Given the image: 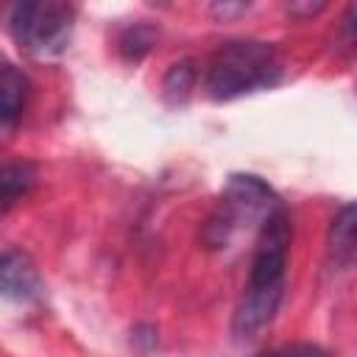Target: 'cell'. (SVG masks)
<instances>
[{
  "label": "cell",
  "mask_w": 357,
  "mask_h": 357,
  "mask_svg": "<svg viewBox=\"0 0 357 357\" xmlns=\"http://www.w3.org/2000/svg\"><path fill=\"white\" fill-rule=\"evenodd\" d=\"M151 42H153V31H148V28H142V25H134V28H128L126 36L120 39V47H123L126 56L139 59V56L151 47Z\"/></svg>",
  "instance_id": "cell-10"
},
{
  "label": "cell",
  "mask_w": 357,
  "mask_h": 357,
  "mask_svg": "<svg viewBox=\"0 0 357 357\" xmlns=\"http://www.w3.org/2000/svg\"><path fill=\"white\" fill-rule=\"evenodd\" d=\"M324 8V3H312V6H287V14H293V17H298V14H315V11H321Z\"/></svg>",
  "instance_id": "cell-13"
},
{
  "label": "cell",
  "mask_w": 357,
  "mask_h": 357,
  "mask_svg": "<svg viewBox=\"0 0 357 357\" xmlns=\"http://www.w3.org/2000/svg\"><path fill=\"white\" fill-rule=\"evenodd\" d=\"M0 284H3V293L17 301H31L42 293V279H39L36 265L22 251H14V248L3 251Z\"/></svg>",
  "instance_id": "cell-5"
},
{
  "label": "cell",
  "mask_w": 357,
  "mask_h": 357,
  "mask_svg": "<svg viewBox=\"0 0 357 357\" xmlns=\"http://www.w3.org/2000/svg\"><path fill=\"white\" fill-rule=\"evenodd\" d=\"M282 81V59L273 45L259 39H231L223 42L209 64L204 89L212 100H234L259 89H271Z\"/></svg>",
  "instance_id": "cell-2"
},
{
  "label": "cell",
  "mask_w": 357,
  "mask_h": 357,
  "mask_svg": "<svg viewBox=\"0 0 357 357\" xmlns=\"http://www.w3.org/2000/svg\"><path fill=\"white\" fill-rule=\"evenodd\" d=\"M25 98H28V78L14 64H3V73H0V120H3L6 134L20 120L22 109H25Z\"/></svg>",
  "instance_id": "cell-7"
},
{
  "label": "cell",
  "mask_w": 357,
  "mask_h": 357,
  "mask_svg": "<svg viewBox=\"0 0 357 357\" xmlns=\"http://www.w3.org/2000/svg\"><path fill=\"white\" fill-rule=\"evenodd\" d=\"M259 357H335V354H329L326 349L312 346V343H293V346H282V349H273Z\"/></svg>",
  "instance_id": "cell-12"
},
{
  "label": "cell",
  "mask_w": 357,
  "mask_h": 357,
  "mask_svg": "<svg viewBox=\"0 0 357 357\" xmlns=\"http://www.w3.org/2000/svg\"><path fill=\"white\" fill-rule=\"evenodd\" d=\"M279 206V198L259 176H231L218 206L206 218L204 243L209 248H226L234 240V234H240L251 223L262 226Z\"/></svg>",
  "instance_id": "cell-3"
},
{
  "label": "cell",
  "mask_w": 357,
  "mask_h": 357,
  "mask_svg": "<svg viewBox=\"0 0 357 357\" xmlns=\"http://www.w3.org/2000/svg\"><path fill=\"white\" fill-rule=\"evenodd\" d=\"M36 181V173H33V165L28 162H8L3 167V212H8L20 198L28 195V190L33 187Z\"/></svg>",
  "instance_id": "cell-8"
},
{
  "label": "cell",
  "mask_w": 357,
  "mask_h": 357,
  "mask_svg": "<svg viewBox=\"0 0 357 357\" xmlns=\"http://www.w3.org/2000/svg\"><path fill=\"white\" fill-rule=\"evenodd\" d=\"M290 234H293L290 218L282 206L259 226L248 282L237 298L234 318H231V332L237 337H257L276 318L284 296Z\"/></svg>",
  "instance_id": "cell-1"
},
{
  "label": "cell",
  "mask_w": 357,
  "mask_h": 357,
  "mask_svg": "<svg viewBox=\"0 0 357 357\" xmlns=\"http://www.w3.org/2000/svg\"><path fill=\"white\" fill-rule=\"evenodd\" d=\"M73 20H75V8L70 3L25 0L11 6L8 31L25 53L36 59H50L67 47L73 33Z\"/></svg>",
  "instance_id": "cell-4"
},
{
  "label": "cell",
  "mask_w": 357,
  "mask_h": 357,
  "mask_svg": "<svg viewBox=\"0 0 357 357\" xmlns=\"http://www.w3.org/2000/svg\"><path fill=\"white\" fill-rule=\"evenodd\" d=\"M192 86H195V70H192L190 61L173 64V67L167 70V75H165V84H162L165 98H167L170 103H176V106L190 98V89H192Z\"/></svg>",
  "instance_id": "cell-9"
},
{
  "label": "cell",
  "mask_w": 357,
  "mask_h": 357,
  "mask_svg": "<svg viewBox=\"0 0 357 357\" xmlns=\"http://www.w3.org/2000/svg\"><path fill=\"white\" fill-rule=\"evenodd\" d=\"M337 42L346 50H357V3H351L343 14L340 28H337Z\"/></svg>",
  "instance_id": "cell-11"
},
{
  "label": "cell",
  "mask_w": 357,
  "mask_h": 357,
  "mask_svg": "<svg viewBox=\"0 0 357 357\" xmlns=\"http://www.w3.org/2000/svg\"><path fill=\"white\" fill-rule=\"evenodd\" d=\"M326 251L335 265L357 262V204L343 206L326 231Z\"/></svg>",
  "instance_id": "cell-6"
}]
</instances>
